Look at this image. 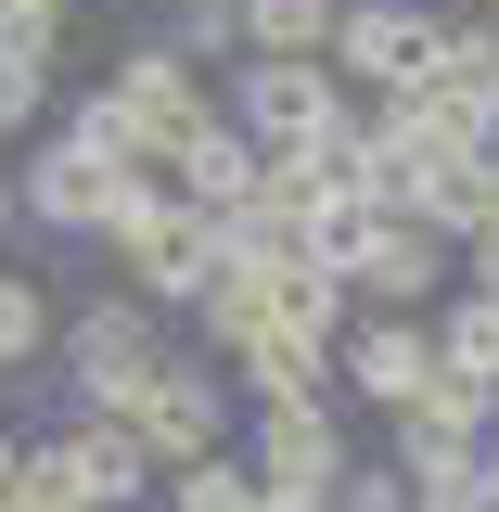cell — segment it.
<instances>
[{
    "instance_id": "obj_1",
    "label": "cell",
    "mask_w": 499,
    "mask_h": 512,
    "mask_svg": "<svg viewBox=\"0 0 499 512\" xmlns=\"http://www.w3.org/2000/svg\"><path fill=\"white\" fill-rule=\"evenodd\" d=\"M167 359H180V346H167V320L141 308V295H90V308L52 320V372H64V397H77L90 423H128L141 384L167 372Z\"/></svg>"
},
{
    "instance_id": "obj_2",
    "label": "cell",
    "mask_w": 499,
    "mask_h": 512,
    "mask_svg": "<svg viewBox=\"0 0 499 512\" xmlns=\"http://www.w3.org/2000/svg\"><path fill=\"white\" fill-rule=\"evenodd\" d=\"M90 244L116 256V295H141L154 320L192 308V295L218 282V231H205V218H192L167 180H128V192H116V218H103Z\"/></svg>"
},
{
    "instance_id": "obj_3",
    "label": "cell",
    "mask_w": 499,
    "mask_h": 512,
    "mask_svg": "<svg viewBox=\"0 0 499 512\" xmlns=\"http://www.w3.org/2000/svg\"><path fill=\"white\" fill-rule=\"evenodd\" d=\"M13 500H26V512H141V500H154V461L128 448V423L64 410L52 436L13 448Z\"/></svg>"
},
{
    "instance_id": "obj_4",
    "label": "cell",
    "mask_w": 499,
    "mask_h": 512,
    "mask_svg": "<svg viewBox=\"0 0 499 512\" xmlns=\"http://www.w3.org/2000/svg\"><path fill=\"white\" fill-rule=\"evenodd\" d=\"M231 461H244L269 500H333V487H346V461H359V436H346V410H333V397H295V410L231 423Z\"/></svg>"
},
{
    "instance_id": "obj_5",
    "label": "cell",
    "mask_w": 499,
    "mask_h": 512,
    "mask_svg": "<svg viewBox=\"0 0 499 512\" xmlns=\"http://www.w3.org/2000/svg\"><path fill=\"white\" fill-rule=\"evenodd\" d=\"M436 26L448 13H423V0H333V90H372V103H397V90H423L436 77Z\"/></svg>"
},
{
    "instance_id": "obj_6",
    "label": "cell",
    "mask_w": 499,
    "mask_h": 512,
    "mask_svg": "<svg viewBox=\"0 0 499 512\" xmlns=\"http://www.w3.org/2000/svg\"><path fill=\"white\" fill-rule=\"evenodd\" d=\"M218 116L244 128L256 154H308V141H346V90H333V64H231V90H218Z\"/></svg>"
},
{
    "instance_id": "obj_7",
    "label": "cell",
    "mask_w": 499,
    "mask_h": 512,
    "mask_svg": "<svg viewBox=\"0 0 499 512\" xmlns=\"http://www.w3.org/2000/svg\"><path fill=\"white\" fill-rule=\"evenodd\" d=\"M128 448H141L154 474H180V461H218V448H231V372L180 346L167 372L141 384V410H128Z\"/></svg>"
},
{
    "instance_id": "obj_8",
    "label": "cell",
    "mask_w": 499,
    "mask_h": 512,
    "mask_svg": "<svg viewBox=\"0 0 499 512\" xmlns=\"http://www.w3.org/2000/svg\"><path fill=\"white\" fill-rule=\"evenodd\" d=\"M141 180V167H116V154H90L77 128H52L26 167H13V218H39L52 244H90L103 218H116V192Z\"/></svg>"
},
{
    "instance_id": "obj_9",
    "label": "cell",
    "mask_w": 499,
    "mask_h": 512,
    "mask_svg": "<svg viewBox=\"0 0 499 512\" xmlns=\"http://www.w3.org/2000/svg\"><path fill=\"white\" fill-rule=\"evenodd\" d=\"M448 269H461V256H448L423 218H359V231H346V308L423 320V308L448 295Z\"/></svg>"
},
{
    "instance_id": "obj_10",
    "label": "cell",
    "mask_w": 499,
    "mask_h": 512,
    "mask_svg": "<svg viewBox=\"0 0 499 512\" xmlns=\"http://www.w3.org/2000/svg\"><path fill=\"white\" fill-rule=\"evenodd\" d=\"M103 103H116V116L141 128V154H154V167H167V154H180V141H192L205 116H218V90H205V77H192L180 52H154V39H128V52H116Z\"/></svg>"
},
{
    "instance_id": "obj_11",
    "label": "cell",
    "mask_w": 499,
    "mask_h": 512,
    "mask_svg": "<svg viewBox=\"0 0 499 512\" xmlns=\"http://www.w3.org/2000/svg\"><path fill=\"white\" fill-rule=\"evenodd\" d=\"M423 372H436V333H423V320H384V308H359L346 333H333V397L410 410V397H423Z\"/></svg>"
},
{
    "instance_id": "obj_12",
    "label": "cell",
    "mask_w": 499,
    "mask_h": 512,
    "mask_svg": "<svg viewBox=\"0 0 499 512\" xmlns=\"http://www.w3.org/2000/svg\"><path fill=\"white\" fill-rule=\"evenodd\" d=\"M256 167H269V154H256L244 128H231V116H205L180 154H167V192H180L192 218L218 231V218H244V205H256Z\"/></svg>"
},
{
    "instance_id": "obj_13",
    "label": "cell",
    "mask_w": 499,
    "mask_h": 512,
    "mask_svg": "<svg viewBox=\"0 0 499 512\" xmlns=\"http://www.w3.org/2000/svg\"><path fill=\"white\" fill-rule=\"evenodd\" d=\"M499 423V384H474V372H423V397H410V410H384V461H410V448H474Z\"/></svg>"
},
{
    "instance_id": "obj_14",
    "label": "cell",
    "mask_w": 499,
    "mask_h": 512,
    "mask_svg": "<svg viewBox=\"0 0 499 512\" xmlns=\"http://www.w3.org/2000/svg\"><path fill=\"white\" fill-rule=\"evenodd\" d=\"M423 103H448L474 141H499V26H436V77H423Z\"/></svg>"
},
{
    "instance_id": "obj_15",
    "label": "cell",
    "mask_w": 499,
    "mask_h": 512,
    "mask_svg": "<svg viewBox=\"0 0 499 512\" xmlns=\"http://www.w3.org/2000/svg\"><path fill=\"white\" fill-rule=\"evenodd\" d=\"M231 372V397H256V410H295V397H333V346H308V333H256L244 359H218Z\"/></svg>"
},
{
    "instance_id": "obj_16",
    "label": "cell",
    "mask_w": 499,
    "mask_h": 512,
    "mask_svg": "<svg viewBox=\"0 0 499 512\" xmlns=\"http://www.w3.org/2000/svg\"><path fill=\"white\" fill-rule=\"evenodd\" d=\"M244 64H320L333 52V0H231Z\"/></svg>"
},
{
    "instance_id": "obj_17",
    "label": "cell",
    "mask_w": 499,
    "mask_h": 512,
    "mask_svg": "<svg viewBox=\"0 0 499 512\" xmlns=\"http://www.w3.org/2000/svg\"><path fill=\"white\" fill-rule=\"evenodd\" d=\"M423 333H436V359H448V372L499 384V295H474V282H448L436 308H423Z\"/></svg>"
},
{
    "instance_id": "obj_18",
    "label": "cell",
    "mask_w": 499,
    "mask_h": 512,
    "mask_svg": "<svg viewBox=\"0 0 499 512\" xmlns=\"http://www.w3.org/2000/svg\"><path fill=\"white\" fill-rule=\"evenodd\" d=\"M397 487H410V512H487V448H410Z\"/></svg>"
},
{
    "instance_id": "obj_19",
    "label": "cell",
    "mask_w": 499,
    "mask_h": 512,
    "mask_svg": "<svg viewBox=\"0 0 499 512\" xmlns=\"http://www.w3.org/2000/svg\"><path fill=\"white\" fill-rule=\"evenodd\" d=\"M52 295L26 282V269H0V372H52Z\"/></svg>"
},
{
    "instance_id": "obj_20",
    "label": "cell",
    "mask_w": 499,
    "mask_h": 512,
    "mask_svg": "<svg viewBox=\"0 0 499 512\" xmlns=\"http://www.w3.org/2000/svg\"><path fill=\"white\" fill-rule=\"evenodd\" d=\"M154 52H180L192 77H205V64H244V26H231V0H167Z\"/></svg>"
},
{
    "instance_id": "obj_21",
    "label": "cell",
    "mask_w": 499,
    "mask_h": 512,
    "mask_svg": "<svg viewBox=\"0 0 499 512\" xmlns=\"http://www.w3.org/2000/svg\"><path fill=\"white\" fill-rule=\"evenodd\" d=\"M167 512H256V474L218 448V461H180L167 474Z\"/></svg>"
},
{
    "instance_id": "obj_22",
    "label": "cell",
    "mask_w": 499,
    "mask_h": 512,
    "mask_svg": "<svg viewBox=\"0 0 499 512\" xmlns=\"http://www.w3.org/2000/svg\"><path fill=\"white\" fill-rule=\"evenodd\" d=\"M333 512H410V487H397V461H346V487H333Z\"/></svg>"
},
{
    "instance_id": "obj_23",
    "label": "cell",
    "mask_w": 499,
    "mask_h": 512,
    "mask_svg": "<svg viewBox=\"0 0 499 512\" xmlns=\"http://www.w3.org/2000/svg\"><path fill=\"white\" fill-rule=\"evenodd\" d=\"M13 448H26V423H0V500H13Z\"/></svg>"
},
{
    "instance_id": "obj_24",
    "label": "cell",
    "mask_w": 499,
    "mask_h": 512,
    "mask_svg": "<svg viewBox=\"0 0 499 512\" xmlns=\"http://www.w3.org/2000/svg\"><path fill=\"white\" fill-rule=\"evenodd\" d=\"M13 231H26V218H13V167H0V244H13Z\"/></svg>"
},
{
    "instance_id": "obj_25",
    "label": "cell",
    "mask_w": 499,
    "mask_h": 512,
    "mask_svg": "<svg viewBox=\"0 0 499 512\" xmlns=\"http://www.w3.org/2000/svg\"><path fill=\"white\" fill-rule=\"evenodd\" d=\"M0 13H64V0H0Z\"/></svg>"
},
{
    "instance_id": "obj_26",
    "label": "cell",
    "mask_w": 499,
    "mask_h": 512,
    "mask_svg": "<svg viewBox=\"0 0 499 512\" xmlns=\"http://www.w3.org/2000/svg\"><path fill=\"white\" fill-rule=\"evenodd\" d=\"M423 13H448V0H423Z\"/></svg>"
},
{
    "instance_id": "obj_27",
    "label": "cell",
    "mask_w": 499,
    "mask_h": 512,
    "mask_svg": "<svg viewBox=\"0 0 499 512\" xmlns=\"http://www.w3.org/2000/svg\"><path fill=\"white\" fill-rule=\"evenodd\" d=\"M487 26H499V0H487Z\"/></svg>"
},
{
    "instance_id": "obj_28",
    "label": "cell",
    "mask_w": 499,
    "mask_h": 512,
    "mask_svg": "<svg viewBox=\"0 0 499 512\" xmlns=\"http://www.w3.org/2000/svg\"><path fill=\"white\" fill-rule=\"evenodd\" d=\"M0 512H26V500H0Z\"/></svg>"
}]
</instances>
